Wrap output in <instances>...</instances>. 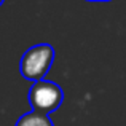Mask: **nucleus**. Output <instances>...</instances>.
<instances>
[{
  "label": "nucleus",
  "mask_w": 126,
  "mask_h": 126,
  "mask_svg": "<svg viewBox=\"0 0 126 126\" xmlns=\"http://www.w3.org/2000/svg\"><path fill=\"white\" fill-rule=\"evenodd\" d=\"M86 2H99V0H86Z\"/></svg>",
  "instance_id": "obj_4"
},
{
  "label": "nucleus",
  "mask_w": 126,
  "mask_h": 126,
  "mask_svg": "<svg viewBox=\"0 0 126 126\" xmlns=\"http://www.w3.org/2000/svg\"><path fill=\"white\" fill-rule=\"evenodd\" d=\"M99 2H110V0H99Z\"/></svg>",
  "instance_id": "obj_6"
},
{
  "label": "nucleus",
  "mask_w": 126,
  "mask_h": 126,
  "mask_svg": "<svg viewBox=\"0 0 126 126\" xmlns=\"http://www.w3.org/2000/svg\"><path fill=\"white\" fill-rule=\"evenodd\" d=\"M3 2H5V0H0V6H2V5H3Z\"/></svg>",
  "instance_id": "obj_5"
},
{
  "label": "nucleus",
  "mask_w": 126,
  "mask_h": 126,
  "mask_svg": "<svg viewBox=\"0 0 126 126\" xmlns=\"http://www.w3.org/2000/svg\"><path fill=\"white\" fill-rule=\"evenodd\" d=\"M62 101H64V93L61 86L56 85L54 81H35L29 89V102L32 105V110L40 112V113H53L61 107Z\"/></svg>",
  "instance_id": "obj_2"
},
{
  "label": "nucleus",
  "mask_w": 126,
  "mask_h": 126,
  "mask_svg": "<svg viewBox=\"0 0 126 126\" xmlns=\"http://www.w3.org/2000/svg\"><path fill=\"white\" fill-rule=\"evenodd\" d=\"M54 62V48L49 43L34 45L21 56L19 72L26 80L40 81L45 80L48 70Z\"/></svg>",
  "instance_id": "obj_1"
},
{
  "label": "nucleus",
  "mask_w": 126,
  "mask_h": 126,
  "mask_svg": "<svg viewBox=\"0 0 126 126\" xmlns=\"http://www.w3.org/2000/svg\"><path fill=\"white\" fill-rule=\"evenodd\" d=\"M16 126H54V125H53L51 118L48 115L31 110L16 121Z\"/></svg>",
  "instance_id": "obj_3"
}]
</instances>
